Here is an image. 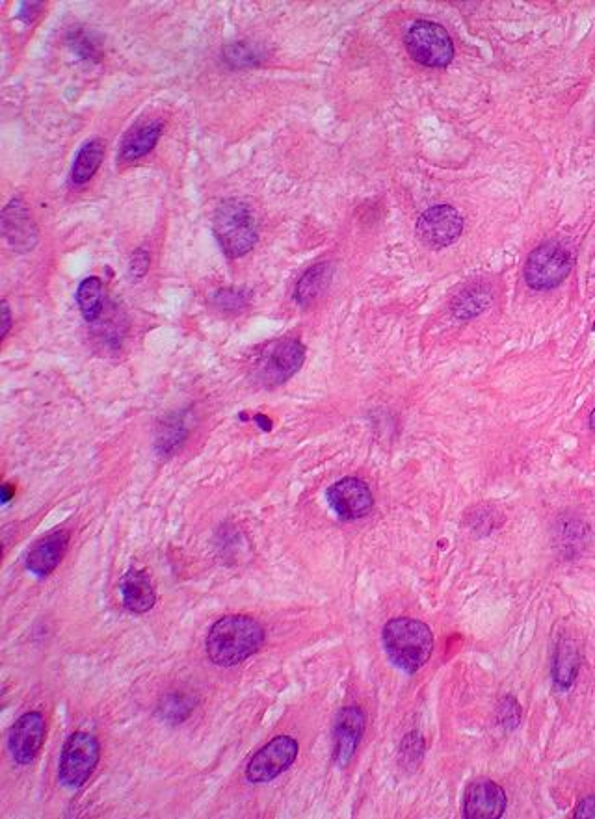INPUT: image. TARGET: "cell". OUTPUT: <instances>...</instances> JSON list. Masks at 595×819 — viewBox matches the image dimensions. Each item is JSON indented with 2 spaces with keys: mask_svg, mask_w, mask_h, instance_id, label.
Returning <instances> with one entry per match:
<instances>
[{
  "mask_svg": "<svg viewBox=\"0 0 595 819\" xmlns=\"http://www.w3.org/2000/svg\"><path fill=\"white\" fill-rule=\"evenodd\" d=\"M265 643V628L248 615H227L212 624L207 636L209 660L218 667H235L257 654Z\"/></svg>",
  "mask_w": 595,
  "mask_h": 819,
  "instance_id": "1",
  "label": "cell"
},
{
  "mask_svg": "<svg viewBox=\"0 0 595 819\" xmlns=\"http://www.w3.org/2000/svg\"><path fill=\"white\" fill-rule=\"evenodd\" d=\"M382 643L391 663L408 675L421 671L434 650L432 630L410 617H397L385 624Z\"/></svg>",
  "mask_w": 595,
  "mask_h": 819,
  "instance_id": "2",
  "label": "cell"
},
{
  "mask_svg": "<svg viewBox=\"0 0 595 819\" xmlns=\"http://www.w3.org/2000/svg\"><path fill=\"white\" fill-rule=\"evenodd\" d=\"M212 231L229 259L252 251L257 244V220L246 203L229 199L216 208Z\"/></svg>",
  "mask_w": 595,
  "mask_h": 819,
  "instance_id": "3",
  "label": "cell"
},
{
  "mask_svg": "<svg viewBox=\"0 0 595 819\" xmlns=\"http://www.w3.org/2000/svg\"><path fill=\"white\" fill-rule=\"evenodd\" d=\"M575 255L564 242L549 240L536 247L525 264V281L532 290H551L568 277Z\"/></svg>",
  "mask_w": 595,
  "mask_h": 819,
  "instance_id": "4",
  "label": "cell"
},
{
  "mask_svg": "<svg viewBox=\"0 0 595 819\" xmlns=\"http://www.w3.org/2000/svg\"><path fill=\"white\" fill-rule=\"evenodd\" d=\"M101 758L99 741L88 732H75L67 738L60 756L58 780L64 788L79 790L95 771Z\"/></svg>",
  "mask_w": 595,
  "mask_h": 819,
  "instance_id": "5",
  "label": "cell"
},
{
  "mask_svg": "<svg viewBox=\"0 0 595 819\" xmlns=\"http://www.w3.org/2000/svg\"><path fill=\"white\" fill-rule=\"evenodd\" d=\"M305 361V348L300 340L285 338L268 344L255 363V376L266 385L276 387L289 381Z\"/></svg>",
  "mask_w": 595,
  "mask_h": 819,
  "instance_id": "6",
  "label": "cell"
},
{
  "mask_svg": "<svg viewBox=\"0 0 595 819\" xmlns=\"http://www.w3.org/2000/svg\"><path fill=\"white\" fill-rule=\"evenodd\" d=\"M406 47L411 58L426 67H447L454 58L449 32L430 21H417L410 26L406 32Z\"/></svg>",
  "mask_w": 595,
  "mask_h": 819,
  "instance_id": "7",
  "label": "cell"
},
{
  "mask_svg": "<svg viewBox=\"0 0 595 819\" xmlns=\"http://www.w3.org/2000/svg\"><path fill=\"white\" fill-rule=\"evenodd\" d=\"M298 753H300L298 741L291 736H278L253 754L252 760L246 766V779L252 784L272 782L292 767Z\"/></svg>",
  "mask_w": 595,
  "mask_h": 819,
  "instance_id": "8",
  "label": "cell"
},
{
  "mask_svg": "<svg viewBox=\"0 0 595 819\" xmlns=\"http://www.w3.org/2000/svg\"><path fill=\"white\" fill-rule=\"evenodd\" d=\"M463 231L460 212L450 205L428 208L417 221V234L424 246L443 249L454 244Z\"/></svg>",
  "mask_w": 595,
  "mask_h": 819,
  "instance_id": "9",
  "label": "cell"
},
{
  "mask_svg": "<svg viewBox=\"0 0 595 819\" xmlns=\"http://www.w3.org/2000/svg\"><path fill=\"white\" fill-rule=\"evenodd\" d=\"M326 498L333 513L341 520L363 519L371 513L374 506L369 485L357 478H343L333 483Z\"/></svg>",
  "mask_w": 595,
  "mask_h": 819,
  "instance_id": "10",
  "label": "cell"
},
{
  "mask_svg": "<svg viewBox=\"0 0 595 819\" xmlns=\"http://www.w3.org/2000/svg\"><path fill=\"white\" fill-rule=\"evenodd\" d=\"M365 732V714L359 706H344L333 725V762L337 767L348 766L356 754Z\"/></svg>",
  "mask_w": 595,
  "mask_h": 819,
  "instance_id": "11",
  "label": "cell"
},
{
  "mask_svg": "<svg viewBox=\"0 0 595 819\" xmlns=\"http://www.w3.org/2000/svg\"><path fill=\"white\" fill-rule=\"evenodd\" d=\"M45 741V719L40 712H28L17 719L10 736H8V749L17 764L28 766L32 764Z\"/></svg>",
  "mask_w": 595,
  "mask_h": 819,
  "instance_id": "12",
  "label": "cell"
},
{
  "mask_svg": "<svg viewBox=\"0 0 595 819\" xmlns=\"http://www.w3.org/2000/svg\"><path fill=\"white\" fill-rule=\"evenodd\" d=\"M508 806L506 793L493 780L480 779L471 782L463 799V818L499 819L503 818Z\"/></svg>",
  "mask_w": 595,
  "mask_h": 819,
  "instance_id": "13",
  "label": "cell"
},
{
  "mask_svg": "<svg viewBox=\"0 0 595 819\" xmlns=\"http://www.w3.org/2000/svg\"><path fill=\"white\" fill-rule=\"evenodd\" d=\"M2 233L15 251H30L38 242V229L21 199L8 203L2 212Z\"/></svg>",
  "mask_w": 595,
  "mask_h": 819,
  "instance_id": "14",
  "label": "cell"
},
{
  "mask_svg": "<svg viewBox=\"0 0 595 819\" xmlns=\"http://www.w3.org/2000/svg\"><path fill=\"white\" fill-rule=\"evenodd\" d=\"M67 543H69L67 533L60 532L53 533V535H49V537L38 541L36 545L30 548V552H28V571L32 572V574H36V576H40V578L49 576V574L60 565L62 558H64Z\"/></svg>",
  "mask_w": 595,
  "mask_h": 819,
  "instance_id": "15",
  "label": "cell"
},
{
  "mask_svg": "<svg viewBox=\"0 0 595 819\" xmlns=\"http://www.w3.org/2000/svg\"><path fill=\"white\" fill-rule=\"evenodd\" d=\"M119 591L123 597V606L133 613H146V611L153 610L157 602L155 587L146 571L133 569L127 572L119 582Z\"/></svg>",
  "mask_w": 595,
  "mask_h": 819,
  "instance_id": "16",
  "label": "cell"
},
{
  "mask_svg": "<svg viewBox=\"0 0 595 819\" xmlns=\"http://www.w3.org/2000/svg\"><path fill=\"white\" fill-rule=\"evenodd\" d=\"M581 667V654L568 637L560 639L556 645L555 658H553V682L560 691L571 688L579 675Z\"/></svg>",
  "mask_w": 595,
  "mask_h": 819,
  "instance_id": "17",
  "label": "cell"
},
{
  "mask_svg": "<svg viewBox=\"0 0 595 819\" xmlns=\"http://www.w3.org/2000/svg\"><path fill=\"white\" fill-rule=\"evenodd\" d=\"M160 134H162V123H160V121L149 123V125L142 127V129L134 130V132H131V134L125 138L119 156H121L123 160H129V162L146 156L149 151L155 149V145L159 142Z\"/></svg>",
  "mask_w": 595,
  "mask_h": 819,
  "instance_id": "18",
  "label": "cell"
},
{
  "mask_svg": "<svg viewBox=\"0 0 595 819\" xmlns=\"http://www.w3.org/2000/svg\"><path fill=\"white\" fill-rule=\"evenodd\" d=\"M105 158V145L101 140H92L86 142L79 149V153L75 156L73 162V169H71V181L75 184H84L90 181L95 171L101 166Z\"/></svg>",
  "mask_w": 595,
  "mask_h": 819,
  "instance_id": "19",
  "label": "cell"
},
{
  "mask_svg": "<svg viewBox=\"0 0 595 819\" xmlns=\"http://www.w3.org/2000/svg\"><path fill=\"white\" fill-rule=\"evenodd\" d=\"M330 281L331 264L328 262H320L317 266L309 268L296 286V301L300 305H311L328 288Z\"/></svg>",
  "mask_w": 595,
  "mask_h": 819,
  "instance_id": "20",
  "label": "cell"
},
{
  "mask_svg": "<svg viewBox=\"0 0 595 819\" xmlns=\"http://www.w3.org/2000/svg\"><path fill=\"white\" fill-rule=\"evenodd\" d=\"M77 303H79L82 316L93 322L103 311V283L99 277H88L80 283L77 290Z\"/></svg>",
  "mask_w": 595,
  "mask_h": 819,
  "instance_id": "21",
  "label": "cell"
},
{
  "mask_svg": "<svg viewBox=\"0 0 595 819\" xmlns=\"http://www.w3.org/2000/svg\"><path fill=\"white\" fill-rule=\"evenodd\" d=\"M486 305H488V299H486L484 290H476L475 286H471L469 290L462 292L458 299L454 301L452 311L458 316L469 318V316H475L478 312L484 311Z\"/></svg>",
  "mask_w": 595,
  "mask_h": 819,
  "instance_id": "22",
  "label": "cell"
},
{
  "mask_svg": "<svg viewBox=\"0 0 595 819\" xmlns=\"http://www.w3.org/2000/svg\"><path fill=\"white\" fill-rule=\"evenodd\" d=\"M497 719H499V725L506 728V730H514V728L519 727V723H521V706L512 695H506L499 704Z\"/></svg>",
  "mask_w": 595,
  "mask_h": 819,
  "instance_id": "23",
  "label": "cell"
},
{
  "mask_svg": "<svg viewBox=\"0 0 595 819\" xmlns=\"http://www.w3.org/2000/svg\"><path fill=\"white\" fill-rule=\"evenodd\" d=\"M424 753V741L419 732H411L406 736V740L402 743V756H411V764H413V756L417 754L419 758Z\"/></svg>",
  "mask_w": 595,
  "mask_h": 819,
  "instance_id": "24",
  "label": "cell"
},
{
  "mask_svg": "<svg viewBox=\"0 0 595 819\" xmlns=\"http://www.w3.org/2000/svg\"><path fill=\"white\" fill-rule=\"evenodd\" d=\"M216 301H218V305L220 307H225V309H237V307H242L244 303H246V298H244V294L242 292H231V290H225V292H220L218 296H216Z\"/></svg>",
  "mask_w": 595,
  "mask_h": 819,
  "instance_id": "25",
  "label": "cell"
},
{
  "mask_svg": "<svg viewBox=\"0 0 595 819\" xmlns=\"http://www.w3.org/2000/svg\"><path fill=\"white\" fill-rule=\"evenodd\" d=\"M149 268V255L146 249H138L133 255V262H131V273L136 277H144Z\"/></svg>",
  "mask_w": 595,
  "mask_h": 819,
  "instance_id": "26",
  "label": "cell"
},
{
  "mask_svg": "<svg viewBox=\"0 0 595 819\" xmlns=\"http://www.w3.org/2000/svg\"><path fill=\"white\" fill-rule=\"evenodd\" d=\"M69 43H71L73 49L79 52L80 56H84V58H92L93 54H95V47H93L92 41L86 38V36H82V34H75V38L69 39Z\"/></svg>",
  "mask_w": 595,
  "mask_h": 819,
  "instance_id": "27",
  "label": "cell"
},
{
  "mask_svg": "<svg viewBox=\"0 0 595 819\" xmlns=\"http://www.w3.org/2000/svg\"><path fill=\"white\" fill-rule=\"evenodd\" d=\"M573 818L575 819H590L595 818V797L594 795H590V797H584L581 803L577 805L575 808V814H573Z\"/></svg>",
  "mask_w": 595,
  "mask_h": 819,
  "instance_id": "28",
  "label": "cell"
},
{
  "mask_svg": "<svg viewBox=\"0 0 595 819\" xmlns=\"http://www.w3.org/2000/svg\"><path fill=\"white\" fill-rule=\"evenodd\" d=\"M2 314H4V329H2V335H6L8 329H10V324H12V316H10V309H8L6 303H2Z\"/></svg>",
  "mask_w": 595,
  "mask_h": 819,
  "instance_id": "29",
  "label": "cell"
},
{
  "mask_svg": "<svg viewBox=\"0 0 595 819\" xmlns=\"http://www.w3.org/2000/svg\"><path fill=\"white\" fill-rule=\"evenodd\" d=\"M255 422H257V424H261V428L265 429V431H268V429L272 428V422H270V420H268L266 416L263 415L255 416Z\"/></svg>",
  "mask_w": 595,
  "mask_h": 819,
  "instance_id": "30",
  "label": "cell"
},
{
  "mask_svg": "<svg viewBox=\"0 0 595 819\" xmlns=\"http://www.w3.org/2000/svg\"><path fill=\"white\" fill-rule=\"evenodd\" d=\"M590 429L595 433V409L592 411V415H590Z\"/></svg>",
  "mask_w": 595,
  "mask_h": 819,
  "instance_id": "31",
  "label": "cell"
},
{
  "mask_svg": "<svg viewBox=\"0 0 595 819\" xmlns=\"http://www.w3.org/2000/svg\"><path fill=\"white\" fill-rule=\"evenodd\" d=\"M8 500H10V491H8V485H4V502Z\"/></svg>",
  "mask_w": 595,
  "mask_h": 819,
  "instance_id": "32",
  "label": "cell"
},
{
  "mask_svg": "<svg viewBox=\"0 0 595 819\" xmlns=\"http://www.w3.org/2000/svg\"><path fill=\"white\" fill-rule=\"evenodd\" d=\"M594 333H595V324H594Z\"/></svg>",
  "mask_w": 595,
  "mask_h": 819,
  "instance_id": "33",
  "label": "cell"
}]
</instances>
